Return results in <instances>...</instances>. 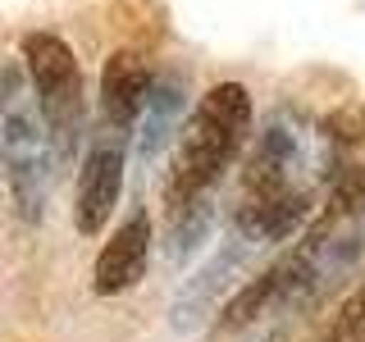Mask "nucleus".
I'll return each mask as SVG.
<instances>
[{"label": "nucleus", "instance_id": "9", "mask_svg": "<svg viewBox=\"0 0 365 342\" xmlns=\"http://www.w3.org/2000/svg\"><path fill=\"white\" fill-rule=\"evenodd\" d=\"M274 301H283V283H279V269H269V274H260V279H251L247 288H237V296L224 306V315H220V328L224 333H233V328H247L256 315H265V306Z\"/></svg>", "mask_w": 365, "mask_h": 342}, {"label": "nucleus", "instance_id": "2", "mask_svg": "<svg viewBox=\"0 0 365 342\" xmlns=\"http://www.w3.org/2000/svg\"><path fill=\"white\" fill-rule=\"evenodd\" d=\"M0 114H5V174L28 224L41 219L51 197V133H46L37 91L19 64L0 68Z\"/></svg>", "mask_w": 365, "mask_h": 342}, {"label": "nucleus", "instance_id": "11", "mask_svg": "<svg viewBox=\"0 0 365 342\" xmlns=\"http://www.w3.org/2000/svg\"><path fill=\"white\" fill-rule=\"evenodd\" d=\"M361 201H365V165H351V169H342V174H338L334 197H329V210H324V224H319V228H329L334 219L351 214Z\"/></svg>", "mask_w": 365, "mask_h": 342}, {"label": "nucleus", "instance_id": "8", "mask_svg": "<svg viewBox=\"0 0 365 342\" xmlns=\"http://www.w3.org/2000/svg\"><path fill=\"white\" fill-rule=\"evenodd\" d=\"M178 110H182V87H178V78H155V83H151V96H146V119H142V155H146V160H151L160 146L169 142Z\"/></svg>", "mask_w": 365, "mask_h": 342}, {"label": "nucleus", "instance_id": "7", "mask_svg": "<svg viewBox=\"0 0 365 342\" xmlns=\"http://www.w3.org/2000/svg\"><path fill=\"white\" fill-rule=\"evenodd\" d=\"M233 265H237V251H220V256L205 265L197 279L187 283V288L178 292V301H174V324L178 328H192L197 319L205 315V306L215 301V292L228 283V274H233Z\"/></svg>", "mask_w": 365, "mask_h": 342}, {"label": "nucleus", "instance_id": "12", "mask_svg": "<svg viewBox=\"0 0 365 342\" xmlns=\"http://www.w3.org/2000/svg\"><path fill=\"white\" fill-rule=\"evenodd\" d=\"M324 133L334 137V142H361L365 137V114L356 105H342V110H334L324 119Z\"/></svg>", "mask_w": 365, "mask_h": 342}, {"label": "nucleus", "instance_id": "6", "mask_svg": "<svg viewBox=\"0 0 365 342\" xmlns=\"http://www.w3.org/2000/svg\"><path fill=\"white\" fill-rule=\"evenodd\" d=\"M146 260H151V219L146 210L128 214V224H119V233L101 247L96 256V292L114 296V292H128L137 279L146 274Z\"/></svg>", "mask_w": 365, "mask_h": 342}, {"label": "nucleus", "instance_id": "13", "mask_svg": "<svg viewBox=\"0 0 365 342\" xmlns=\"http://www.w3.org/2000/svg\"><path fill=\"white\" fill-rule=\"evenodd\" d=\"M338 342H365V288L342 306V315H338Z\"/></svg>", "mask_w": 365, "mask_h": 342}, {"label": "nucleus", "instance_id": "3", "mask_svg": "<svg viewBox=\"0 0 365 342\" xmlns=\"http://www.w3.org/2000/svg\"><path fill=\"white\" fill-rule=\"evenodd\" d=\"M23 73H28L37 105L46 114V133H51L55 151H73L78 123H83V96H78V60L73 51L55 37V32H28L23 37Z\"/></svg>", "mask_w": 365, "mask_h": 342}, {"label": "nucleus", "instance_id": "10", "mask_svg": "<svg viewBox=\"0 0 365 342\" xmlns=\"http://www.w3.org/2000/svg\"><path fill=\"white\" fill-rule=\"evenodd\" d=\"M205 228H210V210H205V201L197 197L192 205H182V210H174V228H169V256L182 260L187 251L201 247Z\"/></svg>", "mask_w": 365, "mask_h": 342}, {"label": "nucleus", "instance_id": "5", "mask_svg": "<svg viewBox=\"0 0 365 342\" xmlns=\"http://www.w3.org/2000/svg\"><path fill=\"white\" fill-rule=\"evenodd\" d=\"M151 96V64L137 51H114L101 68V114H106V133H123L137 114L146 110Z\"/></svg>", "mask_w": 365, "mask_h": 342}, {"label": "nucleus", "instance_id": "4", "mask_svg": "<svg viewBox=\"0 0 365 342\" xmlns=\"http://www.w3.org/2000/svg\"><path fill=\"white\" fill-rule=\"evenodd\" d=\"M119 187H123V151L110 137H101L87 151L83 178H78V205H73L78 233L96 237L101 228H106V219L114 214V205H119Z\"/></svg>", "mask_w": 365, "mask_h": 342}, {"label": "nucleus", "instance_id": "1", "mask_svg": "<svg viewBox=\"0 0 365 342\" xmlns=\"http://www.w3.org/2000/svg\"><path fill=\"white\" fill-rule=\"evenodd\" d=\"M251 128V96L242 83H220L201 96L192 123L182 128L174 169H169L165 182V205L169 210H182L210 187L215 178L228 169V160L237 155L242 137Z\"/></svg>", "mask_w": 365, "mask_h": 342}]
</instances>
